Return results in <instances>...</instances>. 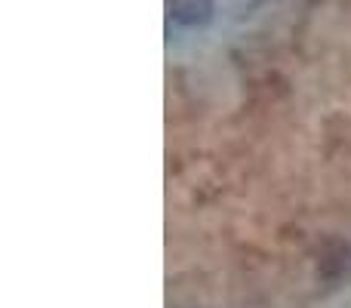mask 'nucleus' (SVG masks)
<instances>
[{"mask_svg": "<svg viewBox=\"0 0 351 308\" xmlns=\"http://www.w3.org/2000/svg\"><path fill=\"white\" fill-rule=\"evenodd\" d=\"M213 6H216V0H167L170 19L179 25H185V28L206 25L213 19Z\"/></svg>", "mask_w": 351, "mask_h": 308, "instance_id": "nucleus-1", "label": "nucleus"}]
</instances>
